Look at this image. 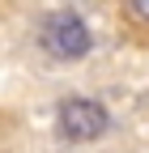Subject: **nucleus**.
Wrapping results in <instances>:
<instances>
[{"label": "nucleus", "mask_w": 149, "mask_h": 153, "mask_svg": "<svg viewBox=\"0 0 149 153\" xmlns=\"http://www.w3.org/2000/svg\"><path fill=\"white\" fill-rule=\"evenodd\" d=\"M128 9H132V13L141 17V22L149 26V0H128Z\"/></svg>", "instance_id": "7ed1b4c3"}, {"label": "nucleus", "mask_w": 149, "mask_h": 153, "mask_svg": "<svg viewBox=\"0 0 149 153\" xmlns=\"http://www.w3.org/2000/svg\"><path fill=\"white\" fill-rule=\"evenodd\" d=\"M55 128H60L64 140L85 145V140H98L102 132L111 128V115L94 98H64L60 106H55Z\"/></svg>", "instance_id": "f03ea898"}, {"label": "nucleus", "mask_w": 149, "mask_h": 153, "mask_svg": "<svg viewBox=\"0 0 149 153\" xmlns=\"http://www.w3.org/2000/svg\"><path fill=\"white\" fill-rule=\"evenodd\" d=\"M39 47L60 64H72V60H85L89 47H94V34L81 22V13L72 9H55L39 22Z\"/></svg>", "instance_id": "f257e3e1"}]
</instances>
